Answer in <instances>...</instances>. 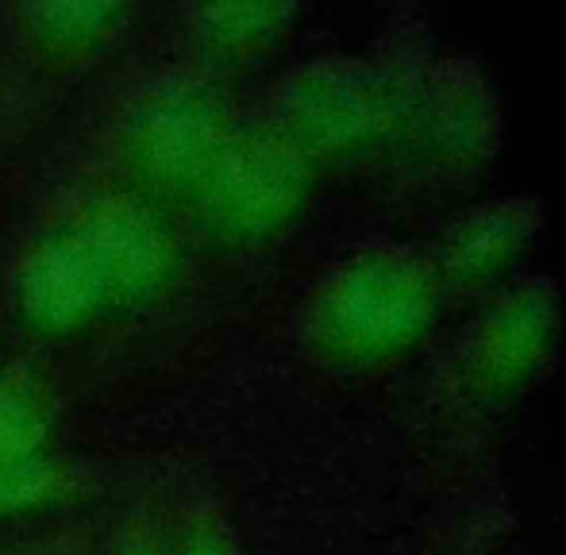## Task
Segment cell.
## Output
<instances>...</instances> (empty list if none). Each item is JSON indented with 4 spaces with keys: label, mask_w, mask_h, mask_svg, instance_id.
Here are the masks:
<instances>
[{
    "label": "cell",
    "mask_w": 566,
    "mask_h": 555,
    "mask_svg": "<svg viewBox=\"0 0 566 555\" xmlns=\"http://www.w3.org/2000/svg\"><path fill=\"white\" fill-rule=\"evenodd\" d=\"M220 150H224L220 116L209 93L197 85L166 82L150 90L124 124L119 136L124 189L163 212L174 205H193Z\"/></svg>",
    "instance_id": "cell-1"
},
{
    "label": "cell",
    "mask_w": 566,
    "mask_h": 555,
    "mask_svg": "<svg viewBox=\"0 0 566 555\" xmlns=\"http://www.w3.org/2000/svg\"><path fill=\"white\" fill-rule=\"evenodd\" d=\"M66 224L97 263L113 313H139L170 290L178 271L174 228L163 209L132 189H101Z\"/></svg>",
    "instance_id": "cell-2"
},
{
    "label": "cell",
    "mask_w": 566,
    "mask_h": 555,
    "mask_svg": "<svg viewBox=\"0 0 566 555\" xmlns=\"http://www.w3.org/2000/svg\"><path fill=\"white\" fill-rule=\"evenodd\" d=\"M15 308L28 332L46 339L77 336L113 316L97 263L70 224L54 228L28 251L15 278Z\"/></svg>",
    "instance_id": "cell-3"
},
{
    "label": "cell",
    "mask_w": 566,
    "mask_h": 555,
    "mask_svg": "<svg viewBox=\"0 0 566 555\" xmlns=\"http://www.w3.org/2000/svg\"><path fill=\"white\" fill-rule=\"evenodd\" d=\"M124 15L119 4H31L20 12L31 54L54 66L90 59Z\"/></svg>",
    "instance_id": "cell-4"
},
{
    "label": "cell",
    "mask_w": 566,
    "mask_h": 555,
    "mask_svg": "<svg viewBox=\"0 0 566 555\" xmlns=\"http://www.w3.org/2000/svg\"><path fill=\"white\" fill-rule=\"evenodd\" d=\"M51 409L39 378L23 367L0 375V471L43 451Z\"/></svg>",
    "instance_id": "cell-5"
},
{
    "label": "cell",
    "mask_w": 566,
    "mask_h": 555,
    "mask_svg": "<svg viewBox=\"0 0 566 555\" xmlns=\"http://www.w3.org/2000/svg\"><path fill=\"white\" fill-rule=\"evenodd\" d=\"M54 490H59V471H54V463L43 451L31 459H20V463L0 471V513L35 510Z\"/></svg>",
    "instance_id": "cell-6"
},
{
    "label": "cell",
    "mask_w": 566,
    "mask_h": 555,
    "mask_svg": "<svg viewBox=\"0 0 566 555\" xmlns=\"http://www.w3.org/2000/svg\"><path fill=\"white\" fill-rule=\"evenodd\" d=\"M119 555H178V548H174V536H166L163 528L139 525L132 528V536L124 541Z\"/></svg>",
    "instance_id": "cell-7"
},
{
    "label": "cell",
    "mask_w": 566,
    "mask_h": 555,
    "mask_svg": "<svg viewBox=\"0 0 566 555\" xmlns=\"http://www.w3.org/2000/svg\"><path fill=\"white\" fill-rule=\"evenodd\" d=\"M174 548H178V555H224V548H220V541L212 533H189Z\"/></svg>",
    "instance_id": "cell-8"
}]
</instances>
